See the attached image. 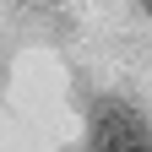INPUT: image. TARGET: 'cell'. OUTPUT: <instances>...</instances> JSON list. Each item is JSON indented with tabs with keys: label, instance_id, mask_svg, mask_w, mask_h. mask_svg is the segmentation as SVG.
I'll return each mask as SVG.
<instances>
[{
	"label": "cell",
	"instance_id": "3",
	"mask_svg": "<svg viewBox=\"0 0 152 152\" xmlns=\"http://www.w3.org/2000/svg\"><path fill=\"white\" fill-rule=\"evenodd\" d=\"M82 152H92V147H82Z\"/></svg>",
	"mask_w": 152,
	"mask_h": 152
},
{
	"label": "cell",
	"instance_id": "2",
	"mask_svg": "<svg viewBox=\"0 0 152 152\" xmlns=\"http://www.w3.org/2000/svg\"><path fill=\"white\" fill-rule=\"evenodd\" d=\"M141 6H147V11H152V0H141Z\"/></svg>",
	"mask_w": 152,
	"mask_h": 152
},
{
	"label": "cell",
	"instance_id": "1",
	"mask_svg": "<svg viewBox=\"0 0 152 152\" xmlns=\"http://www.w3.org/2000/svg\"><path fill=\"white\" fill-rule=\"evenodd\" d=\"M87 147L92 152H141L147 147V125H141V114L130 109V103H92L87 114Z\"/></svg>",
	"mask_w": 152,
	"mask_h": 152
}]
</instances>
